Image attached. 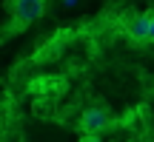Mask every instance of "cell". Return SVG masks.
Segmentation results:
<instances>
[{"mask_svg":"<svg viewBox=\"0 0 154 142\" xmlns=\"http://www.w3.org/2000/svg\"><path fill=\"white\" fill-rule=\"evenodd\" d=\"M128 37L131 40H140V43H149L151 37V14H140L128 23Z\"/></svg>","mask_w":154,"mask_h":142,"instance_id":"cell-3","label":"cell"},{"mask_svg":"<svg viewBox=\"0 0 154 142\" xmlns=\"http://www.w3.org/2000/svg\"><path fill=\"white\" fill-rule=\"evenodd\" d=\"M111 122H114V117H111L103 105H91V108H86L83 117H80V131L83 134H97V131H103V128H109Z\"/></svg>","mask_w":154,"mask_h":142,"instance_id":"cell-1","label":"cell"},{"mask_svg":"<svg viewBox=\"0 0 154 142\" xmlns=\"http://www.w3.org/2000/svg\"><path fill=\"white\" fill-rule=\"evenodd\" d=\"M80 142H103V139H100L97 134H83V137H80Z\"/></svg>","mask_w":154,"mask_h":142,"instance_id":"cell-4","label":"cell"},{"mask_svg":"<svg viewBox=\"0 0 154 142\" xmlns=\"http://www.w3.org/2000/svg\"><path fill=\"white\" fill-rule=\"evenodd\" d=\"M11 14L17 17V23L29 26V23L40 20L46 14V0H14L11 3Z\"/></svg>","mask_w":154,"mask_h":142,"instance_id":"cell-2","label":"cell"},{"mask_svg":"<svg viewBox=\"0 0 154 142\" xmlns=\"http://www.w3.org/2000/svg\"><path fill=\"white\" fill-rule=\"evenodd\" d=\"M149 43H154V14H151V37H149Z\"/></svg>","mask_w":154,"mask_h":142,"instance_id":"cell-6","label":"cell"},{"mask_svg":"<svg viewBox=\"0 0 154 142\" xmlns=\"http://www.w3.org/2000/svg\"><path fill=\"white\" fill-rule=\"evenodd\" d=\"M60 3H63V6H77L80 0H60Z\"/></svg>","mask_w":154,"mask_h":142,"instance_id":"cell-5","label":"cell"}]
</instances>
